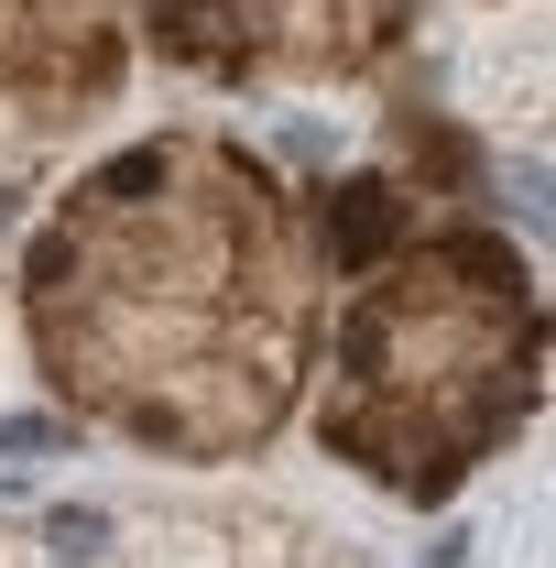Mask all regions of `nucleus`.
<instances>
[{
    "label": "nucleus",
    "instance_id": "f257e3e1",
    "mask_svg": "<svg viewBox=\"0 0 556 568\" xmlns=\"http://www.w3.org/2000/svg\"><path fill=\"white\" fill-rule=\"evenodd\" d=\"M33 351L66 405L142 448H262L306 361L295 209L218 132L121 153L33 241Z\"/></svg>",
    "mask_w": 556,
    "mask_h": 568
},
{
    "label": "nucleus",
    "instance_id": "f03ea898",
    "mask_svg": "<svg viewBox=\"0 0 556 568\" xmlns=\"http://www.w3.org/2000/svg\"><path fill=\"white\" fill-rule=\"evenodd\" d=\"M524 394H535L524 263L502 241H436L349 306L328 448H349L371 481L436 493L524 416Z\"/></svg>",
    "mask_w": 556,
    "mask_h": 568
},
{
    "label": "nucleus",
    "instance_id": "7ed1b4c3",
    "mask_svg": "<svg viewBox=\"0 0 556 568\" xmlns=\"http://www.w3.org/2000/svg\"><path fill=\"white\" fill-rule=\"evenodd\" d=\"M0 568H371V547L295 493H175L0 514Z\"/></svg>",
    "mask_w": 556,
    "mask_h": 568
}]
</instances>
